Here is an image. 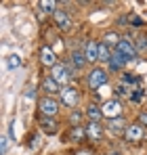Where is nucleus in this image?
I'll list each match as a JSON object with an SVG mask.
<instances>
[{"instance_id":"1","label":"nucleus","mask_w":147,"mask_h":155,"mask_svg":"<svg viewBox=\"0 0 147 155\" xmlns=\"http://www.w3.org/2000/svg\"><path fill=\"white\" fill-rule=\"evenodd\" d=\"M61 109L63 107H61L59 97H44V94H40V99L36 101V111H38L40 117H59Z\"/></svg>"},{"instance_id":"2","label":"nucleus","mask_w":147,"mask_h":155,"mask_svg":"<svg viewBox=\"0 0 147 155\" xmlns=\"http://www.w3.org/2000/svg\"><path fill=\"white\" fill-rule=\"evenodd\" d=\"M109 71H107V67H103V65H95V67H91L88 71H86V76H84V82H86V88L88 90H99V88H103L107 82H109Z\"/></svg>"},{"instance_id":"3","label":"nucleus","mask_w":147,"mask_h":155,"mask_svg":"<svg viewBox=\"0 0 147 155\" xmlns=\"http://www.w3.org/2000/svg\"><path fill=\"white\" fill-rule=\"evenodd\" d=\"M59 101H61V107H65L67 111L80 109V88L76 84L63 86L61 92H59Z\"/></svg>"},{"instance_id":"4","label":"nucleus","mask_w":147,"mask_h":155,"mask_svg":"<svg viewBox=\"0 0 147 155\" xmlns=\"http://www.w3.org/2000/svg\"><path fill=\"white\" fill-rule=\"evenodd\" d=\"M49 76L55 78L61 86H70V84H74V78H76V74H74L72 65L67 63V61H59L53 69H49Z\"/></svg>"},{"instance_id":"5","label":"nucleus","mask_w":147,"mask_h":155,"mask_svg":"<svg viewBox=\"0 0 147 155\" xmlns=\"http://www.w3.org/2000/svg\"><path fill=\"white\" fill-rule=\"evenodd\" d=\"M63 140L72 143L76 147H82L84 143H88V136H86V124L82 126H67L65 134H63Z\"/></svg>"},{"instance_id":"6","label":"nucleus","mask_w":147,"mask_h":155,"mask_svg":"<svg viewBox=\"0 0 147 155\" xmlns=\"http://www.w3.org/2000/svg\"><path fill=\"white\" fill-rule=\"evenodd\" d=\"M101 109H103V115L105 120H114V117H122L124 115V103L116 97H109L101 103Z\"/></svg>"},{"instance_id":"7","label":"nucleus","mask_w":147,"mask_h":155,"mask_svg":"<svg viewBox=\"0 0 147 155\" xmlns=\"http://www.w3.org/2000/svg\"><path fill=\"white\" fill-rule=\"evenodd\" d=\"M145 130L147 128H143L139 122H130L128 128H126V132H124L122 140L126 145H139V143L145 140Z\"/></svg>"},{"instance_id":"8","label":"nucleus","mask_w":147,"mask_h":155,"mask_svg":"<svg viewBox=\"0 0 147 155\" xmlns=\"http://www.w3.org/2000/svg\"><path fill=\"white\" fill-rule=\"evenodd\" d=\"M36 126L38 130L42 132V134H46V136H55V134H59L61 132V122H59V117H36Z\"/></svg>"},{"instance_id":"9","label":"nucleus","mask_w":147,"mask_h":155,"mask_svg":"<svg viewBox=\"0 0 147 155\" xmlns=\"http://www.w3.org/2000/svg\"><path fill=\"white\" fill-rule=\"evenodd\" d=\"M61 84L55 80V78H50L49 74H44V76L40 78V84H38V90L44 94V97H59V92H61Z\"/></svg>"},{"instance_id":"10","label":"nucleus","mask_w":147,"mask_h":155,"mask_svg":"<svg viewBox=\"0 0 147 155\" xmlns=\"http://www.w3.org/2000/svg\"><path fill=\"white\" fill-rule=\"evenodd\" d=\"M38 59H40V65L46 67V69H53L59 63V57H57V52H55V48L50 44H42L38 48Z\"/></svg>"},{"instance_id":"11","label":"nucleus","mask_w":147,"mask_h":155,"mask_svg":"<svg viewBox=\"0 0 147 155\" xmlns=\"http://www.w3.org/2000/svg\"><path fill=\"white\" fill-rule=\"evenodd\" d=\"M130 65V61L124 57V54H120L118 51H114V54H111V61L105 65L107 67V71L111 74V76H122L124 74V69Z\"/></svg>"},{"instance_id":"12","label":"nucleus","mask_w":147,"mask_h":155,"mask_svg":"<svg viewBox=\"0 0 147 155\" xmlns=\"http://www.w3.org/2000/svg\"><path fill=\"white\" fill-rule=\"evenodd\" d=\"M116 51L120 52V54H124L130 63L139 61V51H137V46H135V40H132V38L122 36V40H120V44L116 46Z\"/></svg>"},{"instance_id":"13","label":"nucleus","mask_w":147,"mask_h":155,"mask_svg":"<svg viewBox=\"0 0 147 155\" xmlns=\"http://www.w3.org/2000/svg\"><path fill=\"white\" fill-rule=\"evenodd\" d=\"M105 124L103 122H86V136H88V143L93 145H99L103 143L105 138Z\"/></svg>"},{"instance_id":"14","label":"nucleus","mask_w":147,"mask_h":155,"mask_svg":"<svg viewBox=\"0 0 147 155\" xmlns=\"http://www.w3.org/2000/svg\"><path fill=\"white\" fill-rule=\"evenodd\" d=\"M53 25L57 27L59 31H70L72 25H74L70 11H67V8H57V13L53 15Z\"/></svg>"},{"instance_id":"15","label":"nucleus","mask_w":147,"mask_h":155,"mask_svg":"<svg viewBox=\"0 0 147 155\" xmlns=\"http://www.w3.org/2000/svg\"><path fill=\"white\" fill-rule=\"evenodd\" d=\"M67 63L72 65V69H74V74H76V76H78V74H82V71L88 67V61H86V57H84V51H82V48H76V51L70 52Z\"/></svg>"},{"instance_id":"16","label":"nucleus","mask_w":147,"mask_h":155,"mask_svg":"<svg viewBox=\"0 0 147 155\" xmlns=\"http://www.w3.org/2000/svg\"><path fill=\"white\" fill-rule=\"evenodd\" d=\"M128 124L130 122H126V117H114V120H105V130L109 132V134H114V136H118V138H122L126 128H128Z\"/></svg>"},{"instance_id":"17","label":"nucleus","mask_w":147,"mask_h":155,"mask_svg":"<svg viewBox=\"0 0 147 155\" xmlns=\"http://www.w3.org/2000/svg\"><path fill=\"white\" fill-rule=\"evenodd\" d=\"M84 115H86V122H103L105 120L101 103H97V101H91L84 105Z\"/></svg>"},{"instance_id":"18","label":"nucleus","mask_w":147,"mask_h":155,"mask_svg":"<svg viewBox=\"0 0 147 155\" xmlns=\"http://www.w3.org/2000/svg\"><path fill=\"white\" fill-rule=\"evenodd\" d=\"M82 51H84V57H86V61H88L91 67L99 65V40H86V44H84Z\"/></svg>"},{"instance_id":"19","label":"nucleus","mask_w":147,"mask_h":155,"mask_svg":"<svg viewBox=\"0 0 147 155\" xmlns=\"http://www.w3.org/2000/svg\"><path fill=\"white\" fill-rule=\"evenodd\" d=\"M65 122H67V126H82V124H86L84 109H72V111H67Z\"/></svg>"},{"instance_id":"20","label":"nucleus","mask_w":147,"mask_h":155,"mask_svg":"<svg viewBox=\"0 0 147 155\" xmlns=\"http://www.w3.org/2000/svg\"><path fill=\"white\" fill-rule=\"evenodd\" d=\"M120 40H122V34L120 31H116V29H109V31H105L103 36H101V42L103 44H107L109 48H114L116 51V46L120 44Z\"/></svg>"},{"instance_id":"21","label":"nucleus","mask_w":147,"mask_h":155,"mask_svg":"<svg viewBox=\"0 0 147 155\" xmlns=\"http://www.w3.org/2000/svg\"><path fill=\"white\" fill-rule=\"evenodd\" d=\"M111 54H114V48H109L107 44L99 40V65H107L111 61Z\"/></svg>"},{"instance_id":"22","label":"nucleus","mask_w":147,"mask_h":155,"mask_svg":"<svg viewBox=\"0 0 147 155\" xmlns=\"http://www.w3.org/2000/svg\"><path fill=\"white\" fill-rule=\"evenodd\" d=\"M120 82L128 84L132 90H135V88H141V78L137 76V74H128V71H124L122 76H120Z\"/></svg>"},{"instance_id":"23","label":"nucleus","mask_w":147,"mask_h":155,"mask_svg":"<svg viewBox=\"0 0 147 155\" xmlns=\"http://www.w3.org/2000/svg\"><path fill=\"white\" fill-rule=\"evenodd\" d=\"M114 92H116L114 97L122 101V99H128V97H130V92H132V88H130L128 84H124V82H120V80H118V84H116V88H114Z\"/></svg>"},{"instance_id":"24","label":"nucleus","mask_w":147,"mask_h":155,"mask_svg":"<svg viewBox=\"0 0 147 155\" xmlns=\"http://www.w3.org/2000/svg\"><path fill=\"white\" fill-rule=\"evenodd\" d=\"M38 8H40L42 13H46V15H50V17H53V15L57 13L59 4H57L55 0H40V2H38Z\"/></svg>"},{"instance_id":"25","label":"nucleus","mask_w":147,"mask_h":155,"mask_svg":"<svg viewBox=\"0 0 147 155\" xmlns=\"http://www.w3.org/2000/svg\"><path fill=\"white\" fill-rule=\"evenodd\" d=\"M135 46L139 51V57L147 52V31H141L139 36H135Z\"/></svg>"},{"instance_id":"26","label":"nucleus","mask_w":147,"mask_h":155,"mask_svg":"<svg viewBox=\"0 0 147 155\" xmlns=\"http://www.w3.org/2000/svg\"><path fill=\"white\" fill-rule=\"evenodd\" d=\"M145 99V92H143V88H135L132 92H130V97H128V103L132 105H141V101Z\"/></svg>"},{"instance_id":"27","label":"nucleus","mask_w":147,"mask_h":155,"mask_svg":"<svg viewBox=\"0 0 147 155\" xmlns=\"http://www.w3.org/2000/svg\"><path fill=\"white\" fill-rule=\"evenodd\" d=\"M21 67V57L19 54H11L9 57V69H17Z\"/></svg>"},{"instance_id":"28","label":"nucleus","mask_w":147,"mask_h":155,"mask_svg":"<svg viewBox=\"0 0 147 155\" xmlns=\"http://www.w3.org/2000/svg\"><path fill=\"white\" fill-rule=\"evenodd\" d=\"M38 92H40V90H38L36 86H32V88L27 86V88H25V92H23V97H25V99H36V101H38V99H40V97H38Z\"/></svg>"},{"instance_id":"29","label":"nucleus","mask_w":147,"mask_h":155,"mask_svg":"<svg viewBox=\"0 0 147 155\" xmlns=\"http://www.w3.org/2000/svg\"><path fill=\"white\" fill-rule=\"evenodd\" d=\"M143 25H145V21L137 13H130V27H143Z\"/></svg>"},{"instance_id":"30","label":"nucleus","mask_w":147,"mask_h":155,"mask_svg":"<svg viewBox=\"0 0 147 155\" xmlns=\"http://www.w3.org/2000/svg\"><path fill=\"white\" fill-rule=\"evenodd\" d=\"M27 149H38V134H29L27 136Z\"/></svg>"},{"instance_id":"31","label":"nucleus","mask_w":147,"mask_h":155,"mask_svg":"<svg viewBox=\"0 0 147 155\" xmlns=\"http://www.w3.org/2000/svg\"><path fill=\"white\" fill-rule=\"evenodd\" d=\"M118 25H120V27H130V13L118 17Z\"/></svg>"},{"instance_id":"32","label":"nucleus","mask_w":147,"mask_h":155,"mask_svg":"<svg viewBox=\"0 0 147 155\" xmlns=\"http://www.w3.org/2000/svg\"><path fill=\"white\" fill-rule=\"evenodd\" d=\"M74 155H99V153H95V151H93V149H88V147H78Z\"/></svg>"},{"instance_id":"33","label":"nucleus","mask_w":147,"mask_h":155,"mask_svg":"<svg viewBox=\"0 0 147 155\" xmlns=\"http://www.w3.org/2000/svg\"><path fill=\"white\" fill-rule=\"evenodd\" d=\"M137 122H139L143 128H147V111H139V115H137Z\"/></svg>"},{"instance_id":"34","label":"nucleus","mask_w":147,"mask_h":155,"mask_svg":"<svg viewBox=\"0 0 147 155\" xmlns=\"http://www.w3.org/2000/svg\"><path fill=\"white\" fill-rule=\"evenodd\" d=\"M9 140H11V138H9V136H4V138H2V143H0V153H2V155H6V149H9Z\"/></svg>"},{"instance_id":"35","label":"nucleus","mask_w":147,"mask_h":155,"mask_svg":"<svg viewBox=\"0 0 147 155\" xmlns=\"http://www.w3.org/2000/svg\"><path fill=\"white\" fill-rule=\"evenodd\" d=\"M13 126H15V122H13L11 128H9V138H11V140H15V128H13Z\"/></svg>"},{"instance_id":"36","label":"nucleus","mask_w":147,"mask_h":155,"mask_svg":"<svg viewBox=\"0 0 147 155\" xmlns=\"http://www.w3.org/2000/svg\"><path fill=\"white\" fill-rule=\"evenodd\" d=\"M107 155H122V151H118V149H111Z\"/></svg>"}]
</instances>
